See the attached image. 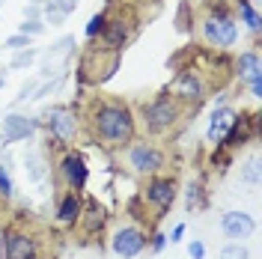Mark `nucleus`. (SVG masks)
<instances>
[{
  "label": "nucleus",
  "mask_w": 262,
  "mask_h": 259,
  "mask_svg": "<svg viewBox=\"0 0 262 259\" xmlns=\"http://www.w3.org/2000/svg\"><path fill=\"white\" fill-rule=\"evenodd\" d=\"M93 122H96L98 137L114 146L128 143L131 134H134V116H131V111L125 104H116V101L101 104L96 111V116H93Z\"/></svg>",
  "instance_id": "f257e3e1"
},
{
  "label": "nucleus",
  "mask_w": 262,
  "mask_h": 259,
  "mask_svg": "<svg viewBox=\"0 0 262 259\" xmlns=\"http://www.w3.org/2000/svg\"><path fill=\"white\" fill-rule=\"evenodd\" d=\"M203 36L217 48H229L238 39V27H235V21L227 12H214V15H209L203 21Z\"/></svg>",
  "instance_id": "f03ea898"
},
{
  "label": "nucleus",
  "mask_w": 262,
  "mask_h": 259,
  "mask_svg": "<svg viewBox=\"0 0 262 259\" xmlns=\"http://www.w3.org/2000/svg\"><path fill=\"white\" fill-rule=\"evenodd\" d=\"M143 116H146V125L149 131H167L176 119H179V107H176V101H170V98H155L149 107H143Z\"/></svg>",
  "instance_id": "7ed1b4c3"
},
{
  "label": "nucleus",
  "mask_w": 262,
  "mask_h": 259,
  "mask_svg": "<svg viewBox=\"0 0 262 259\" xmlns=\"http://www.w3.org/2000/svg\"><path fill=\"white\" fill-rule=\"evenodd\" d=\"M111 247H114L116 256L134 259V256H140V253H143V247H146V235H143L137 227H122V229L114 235Z\"/></svg>",
  "instance_id": "20e7f679"
},
{
  "label": "nucleus",
  "mask_w": 262,
  "mask_h": 259,
  "mask_svg": "<svg viewBox=\"0 0 262 259\" xmlns=\"http://www.w3.org/2000/svg\"><path fill=\"white\" fill-rule=\"evenodd\" d=\"M128 164L137 170V173H155V170H161V167H164V155L155 149V146L137 143V146H131Z\"/></svg>",
  "instance_id": "39448f33"
},
{
  "label": "nucleus",
  "mask_w": 262,
  "mask_h": 259,
  "mask_svg": "<svg viewBox=\"0 0 262 259\" xmlns=\"http://www.w3.org/2000/svg\"><path fill=\"white\" fill-rule=\"evenodd\" d=\"M45 119H48L51 134H54L57 140H63V143H69V140L78 134V122H75L72 111H66V107H54Z\"/></svg>",
  "instance_id": "423d86ee"
},
{
  "label": "nucleus",
  "mask_w": 262,
  "mask_h": 259,
  "mask_svg": "<svg viewBox=\"0 0 262 259\" xmlns=\"http://www.w3.org/2000/svg\"><path fill=\"white\" fill-rule=\"evenodd\" d=\"M146 200L164 214V211L173 206V200H176V185H173V179H152L146 185Z\"/></svg>",
  "instance_id": "0eeeda50"
},
{
  "label": "nucleus",
  "mask_w": 262,
  "mask_h": 259,
  "mask_svg": "<svg viewBox=\"0 0 262 259\" xmlns=\"http://www.w3.org/2000/svg\"><path fill=\"white\" fill-rule=\"evenodd\" d=\"M3 250H6V259H36V242L27 232H6Z\"/></svg>",
  "instance_id": "6e6552de"
},
{
  "label": "nucleus",
  "mask_w": 262,
  "mask_h": 259,
  "mask_svg": "<svg viewBox=\"0 0 262 259\" xmlns=\"http://www.w3.org/2000/svg\"><path fill=\"white\" fill-rule=\"evenodd\" d=\"M253 218L245 214V211H227L224 218H221V229H224V235L227 239H247L250 232H253Z\"/></svg>",
  "instance_id": "1a4fd4ad"
},
{
  "label": "nucleus",
  "mask_w": 262,
  "mask_h": 259,
  "mask_svg": "<svg viewBox=\"0 0 262 259\" xmlns=\"http://www.w3.org/2000/svg\"><path fill=\"white\" fill-rule=\"evenodd\" d=\"M60 173H63V179L69 182L72 191H81L83 185H86V176H90L81 155H66L63 161H60Z\"/></svg>",
  "instance_id": "9d476101"
},
{
  "label": "nucleus",
  "mask_w": 262,
  "mask_h": 259,
  "mask_svg": "<svg viewBox=\"0 0 262 259\" xmlns=\"http://www.w3.org/2000/svg\"><path fill=\"white\" fill-rule=\"evenodd\" d=\"M33 131H36V122L27 119V116H18V114H9L3 119V140L6 143H15V140H27Z\"/></svg>",
  "instance_id": "9b49d317"
},
{
  "label": "nucleus",
  "mask_w": 262,
  "mask_h": 259,
  "mask_svg": "<svg viewBox=\"0 0 262 259\" xmlns=\"http://www.w3.org/2000/svg\"><path fill=\"white\" fill-rule=\"evenodd\" d=\"M232 119H235V114H232L229 107L214 111V114H212V122H209V140H212V143H221V140L227 137V131H229V125H232Z\"/></svg>",
  "instance_id": "f8f14e48"
},
{
  "label": "nucleus",
  "mask_w": 262,
  "mask_h": 259,
  "mask_svg": "<svg viewBox=\"0 0 262 259\" xmlns=\"http://www.w3.org/2000/svg\"><path fill=\"white\" fill-rule=\"evenodd\" d=\"M176 96H182L185 101H196L203 96V81L196 78L194 72H182L179 83H176Z\"/></svg>",
  "instance_id": "ddd939ff"
},
{
  "label": "nucleus",
  "mask_w": 262,
  "mask_h": 259,
  "mask_svg": "<svg viewBox=\"0 0 262 259\" xmlns=\"http://www.w3.org/2000/svg\"><path fill=\"white\" fill-rule=\"evenodd\" d=\"M81 200H78V194L72 191V194L63 197V203H60V209H57V218L63 221V224H75V221H81Z\"/></svg>",
  "instance_id": "4468645a"
},
{
  "label": "nucleus",
  "mask_w": 262,
  "mask_h": 259,
  "mask_svg": "<svg viewBox=\"0 0 262 259\" xmlns=\"http://www.w3.org/2000/svg\"><path fill=\"white\" fill-rule=\"evenodd\" d=\"M235 69H238V75L245 78V81H250V78H256V75H262V63H259V54L256 51H245L238 60H235Z\"/></svg>",
  "instance_id": "2eb2a0df"
},
{
  "label": "nucleus",
  "mask_w": 262,
  "mask_h": 259,
  "mask_svg": "<svg viewBox=\"0 0 262 259\" xmlns=\"http://www.w3.org/2000/svg\"><path fill=\"white\" fill-rule=\"evenodd\" d=\"M101 33H104V42H107L111 48H122L125 39H128V27H125V21H107Z\"/></svg>",
  "instance_id": "dca6fc26"
},
{
  "label": "nucleus",
  "mask_w": 262,
  "mask_h": 259,
  "mask_svg": "<svg viewBox=\"0 0 262 259\" xmlns=\"http://www.w3.org/2000/svg\"><path fill=\"white\" fill-rule=\"evenodd\" d=\"M81 214H86V218H83V227L90 229V232H96V229L104 224V209H101V206H96V203H90V209L81 211Z\"/></svg>",
  "instance_id": "f3484780"
},
{
  "label": "nucleus",
  "mask_w": 262,
  "mask_h": 259,
  "mask_svg": "<svg viewBox=\"0 0 262 259\" xmlns=\"http://www.w3.org/2000/svg\"><path fill=\"white\" fill-rule=\"evenodd\" d=\"M238 12H242V18H245V24L250 27L253 33H259V27H262V21H259V12L247 3V0H238Z\"/></svg>",
  "instance_id": "a211bd4d"
},
{
  "label": "nucleus",
  "mask_w": 262,
  "mask_h": 259,
  "mask_svg": "<svg viewBox=\"0 0 262 259\" xmlns=\"http://www.w3.org/2000/svg\"><path fill=\"white\" fill-rule=\"evenodd\" d=\"M221 259H247V247L242 242H232L221 250Z\"/></svg>",
  "instance_id": "6ab92c4d"
},
{
  "label": "nucleus",
  "mask_w": 262,
  "mask_h": 259,
  "mask_svg": "<svg viewBox=\"0 0 262 259\" xmlns=\"http://www.w3.org/2000/svg\"><path fill=\"white\" fill-rule=\"evenodd\" d=\"M104 24H107V15H104V12H98V15H93L90 18V24H86V36H98V33L104 30Z\"/></svg>",
  "instance_id": "aec40b11"
},
{
  "label": "nucleus",
  "mask_w": 262,
  "mask_h": 259,
  "mask_svg": "<svg viewBox=\"0 0 262 259\" xmlns=\"http://www.w3.org/2000/svg\"><path fill=\"white\" fill-rule=\"evenodd\" d=\"M0 194L3 197H12V176L0 167Z\"/></svg>",
  "instance_id": "412c9836"
},
{
  "label": "nucleus",
  "mask_w": 262,
  "mask_h": 259,
  "mask_svg": "<svg viewBox=\"0 0 262 259\" xmlns=\"http://www.w3.org/2000/svg\"><path fill=\"white\" fill-rule=\"evenodd\" d=\"M6 48H30V36L18 33V36H12V39H6Z\"/></svg>",
  "instance_id": "4be33fe9"
},
{
  "label": "nucleus",
  "mask_w": 262,
  "mask_h": 259,
  "mask_svg": "<svg viewBox=\"0 0 262 259\" xmlns=\"http://www.w3.org/2000/svg\"><path fill=\"white\" fill-rule=\"evenodd\" d=\"M21 33H24V36H36V33H42V21H24V24H21Z\"/></svg>",
  "instance_id": "5701e85b"
},
{
  "label": "nucleus",
  "mask_w": 262,
  "mask_h": 259,
  "mask_svg": "<svg viewBox=\"0 0 262 259\" xmlns=\"http://www.w3.org/2000/svg\"><path fill=\"white\" fill-rule=\"evenodd\" d=\"M247 182H253V185H256V182H259V161H256V158H253V161L247 164Z\"/></svg>",
  "instance_id": "b1692460"
},
{
  "label": "nucleus",
  "mask_w": 262,
  "mask_h": 259,
  "mask_svg": "<svg viewBox=\"0 0 262 259\" xmlns=\"http://www.w3.org/2000/svg\"><path fill=\"white\" fill-rule=\"evenodd\" d=\"M33 57H36V54H33V51H21V54H18L15 60H12V66H15V69H21V66L33 63Z\"/></svg>",
  "instance_id": "393cba45"
},
{
  "label": "nucleus",
  "mask_w": 262,
  "mask_h": 259,
  "mask_svg": "<svg viewBox=\"0 0 262 259\" xmlns=\"http://www.w3.org/2000/svg\"><path fill=\"white\" fill-rule=\"evenodd\" d=\"M188 253H191V259H203L206 256V247H203L200 242H191L188 244Z\"/></svg>",
  "instance_id": "a878e982"
},
{
  "label": "nucleus",
  "mask_w": 262,
  "mask_h": 259,
  "mask_svg": "<svg viewBox=\"0 0 262 259\" xmlns=\"http://www.w3.org/2000/svg\"><path fill=\"white\" fill-rule=\"evenodd\" d=\"M200 191H203L200 185H191V188H188V206H194V203H200V200H203V194H200Z\"/></svg>",
  "instance_id": "bb28decb"
},
{
  "label": "nucleus",
  "mask_w": 262,
  "mask_h": 259,
  "mask_svg": "<svg viewBox=\"0 0 262 259\" xmlns=\"http://www.w3.org/2000/svg\"><path fill=\"white\" fill-rule=\"evenodd\" d=\"M250 93H253V96L256 98H262V75H256V78H250Z\"/></svg>",
  "instance_id": "cd10ccee"
},
{
  "label": "nucleus",
  "mask_w": 262,
  "mask_h": 259,
  "mask_svg": "<svg viewBox=\"0 0 262 259\" xmlns=\"http://www.w3.org/2000/svg\"><path fill=\"white\" fill-rule=\"evenodd\" d=\"M164 247H167V235H161V232H158V235L152 239V250H155V253H161Z\"/></svg>",
  "instance_id": "c85d7f7f"
},
{
  "label": "nucleus",
  "mask_w": 262,
  "mask_h": 259,
  "mask_svg": "<svg viewBox=\"0 0 262 259\" xmlns=\"http://www.w3.org/2000/svg\"><path fill=\"white\" fill-rule=\"evenodd\" d=\"M182 235H185V224H176V227H173V232H170L167 239H170V242H182Z\"/></svg>",
  "instance_id": "c756f323"
},
{
  "label": "nucleus",
  "mask_w": 262,
  "mask_h": 259,
  "mask_svg": "<svg viewBox=\"0 0 262 259\" xmlns=\"http://www.w3.org/2000/svg\"><path fill=\"white\" fill-rule=\"evenodd\" d=\"M0 87H3V75H0Z\"/></svg>",
  "instance_id": "7c9ffc66"
},
{
  "label": "nucleus",
  "mask_w": 262,
  "mask_h": 259,
  "mask_svg": "<svg viewBox=\"0 0 262 259\" xmlns=\"http://www.w3.org/2000/svg\"><path fill=\"white\" fill-rule=\"evenodd\" d=\"M51 3H57V0H51Z\"/></svg>",
  "instance_id": "2f4dec72"
}]
</instances>
